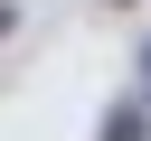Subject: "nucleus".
Here are the masks:
<instances>
[{"label":"nucleus","instance_id":"nucleus-1","mask_svg":"<svg viewBox=\"0 0 151 141\" xmlns=\"http://www.w3.org/2000/svg\"><path fill=\"white\" fill-rule=\"evenodd\" d=\"M142 122H151V103H142V94H123V103L104 113V141H142Z\"/></svg>","mask_w":151,"mask_h":141},{"label":"nucleus","instance_id":"nucleus-2","mask_svg":"<svg viewBox=\"0 0 151 141\" xmlns=\"http://www.w3.org/2000/svg\"><path fill=\"white\" fill-rule=\"evenodd\" d=\"M9 28H19V0H0V38H9Z\"/></svg>","mask_w":151,"mask_h":141},{"label":"nucleus","instance_id":"nucleus-3","mask_svg":"<svg viewBox=\"0 0 151 141\" xmlns=\"http://www.w3.org/2000/svg\"><path fill=\"white\" fill-rule=\"evenodd\" d=\"M142 94H151V38H142Z\"/></svg>","mask_w":151,"mask_h":141}]
</instances>
